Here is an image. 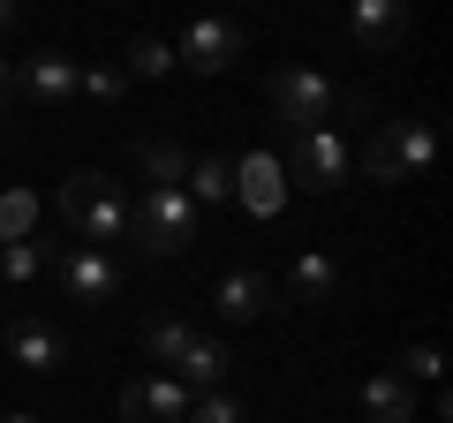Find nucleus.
Returning a JSON list of instances; mask_svg holds the SVG:
<instances>
[{"label": "nucleus", "instance_id": "obj_14", "mask_svg": "<svg viewBox=\"0 0 453 423\" xmlns=\"http://www.w3.org/2000/svg\"><path fill=\"white\" fill-rule=\"evenodd\" d=\"M280 295H288V303H333L340 295V265L325 258V250H303V258L288 265V280H280Z\"/></svg>", "mask_w": 453, "mask_h": 423}, {"label": "nucleus", "instance_id": "obj_12", "mask_svg": "<svg viewBox=\"0 0 453 423\" xmlns=\"http://www.w3.org/2000/svg\"><path fill=\"white\" fill-rule=\"evenodd\" d=\"M0 348H8L23 371H61L68 363V341L46 326V318H8V326H0Z\"/></svg>", "mask_w": 453, "mask_h": 423}, {"label": "nucleus", "instance_id": "obj_6", "mask_svg": "<svg viewBox=\"0 0 453 423\" xmlns=\"http://www.w3.org/2000/svg\"><path fill=\"white\" fill-rule=\"evenodd\" d=\"M76 76H83V61H68L61 46H46L31 61H16V98H38L46 114H61V106H76Z\"/></svg>", "mask_w": 453, "mask_h": 423}, {"label": "nucleus", "instance_id": "obj_27", "mask_svg": "<svg viewBox=\"0 0 453 423\" xmlns=\"http://www.w3.org/2000/svg\"><path fill=\"white\" fill-rule=\"evenodd\" d=\"M23 23V0H0V31H16Z\"/></svg>", "mask_w": 453, "mask_h": 423}, {"label": "nucleus", "instance_id": "obj_16", "mask_svg": "<svg viewBox=\"0 0 453 423\" xmlns=\"http://www.w3.org/2000/svg\"><path fill=\"white\" fill-rule=\"evenodd\" d=\"M226 363H234V356H226L219 341H204V333H196V341L181 348V363H174V371H166V378H181V386H189V393H211V386H219V378H226Z\"/></svg>", "mask_w": 453, "mask_h": 423}, {"label": "nucleus", "instance_id": "obj_22", "mask_svg": "<svg viewBox=\"0 0 453 423\" xmlns=\"http://www.w3.org/2000/svg\"><path fill=\"white\" fill-rule=\"evenodd\" d=\"M181 423H242V401L219 393V386H211V393H189V416H181Z\"/></svg>", "mask_w": 453, "mask_h": 423}, {"label": "nucleus", "instance_id": "obj_28", "mask_svg": "<svg viewBox=\"0 0 453 423\" xmlns=\"http://www.w3.org/2000/svg\"><path fill=\"white\" fill-rule=\"evenodd\" d=\"M0 423H38V416H31V408H16V416H0Z\"/></svg>", "mask_w": 453, "mask_h": 423}, {"label": "nucleus", "instance_id": "obj_3", "mask_svg": "<svg viewBox=\"0 0 453 423\" xmlns=\"http://www.w3.org/2000/svg\"><path fill=\"white\" fill-rule=\"evenodd\" d=\"M431 159H438V129H431V121H378L356 166L371 181H416Z\"/></svg>", "mask_w": 453, "mask_h": 423}, {"label": "nucleus", "instance_id": "obj_18", "mask_svg": "<svg viewBox=\"0 0 453 423\" xmlns=\"http://www.w3.org/2000/svg\"><path fill=\"white\" fill-rule=\"evenodd\" d=\"M181 196H189V204H226V196H234V166H226L219 151H211V159H189Z\"/></svg>", "mask_w": 453, "mask_h": 423}, {"label": "nucleus", "instance_id": "obj_8", "mask_svg": "<svg viewBox=\"0 0 453 423\" xmlns=\"http://www.w3.org/2000/svg\"><path fill=\"white\" fill-rule=\"evenodd\" d=\"M211 303H219L226 326H250V318H273V310H288V295H280L273 273H219Z\"/></svg>", "mask_w": 453, "mask_h": 423}, {"label": "nucleus", "instance_id": "obj_13", "mask_svg": "<svg viewBox=\"0 0 453 423\" xmlns=\"http://www.w3.org/2000/svg\"><path fill=\"white\" fill-rule=\"evenodd\" d=\"M234 196H242L257 219H273L280 204H288V166L273 159V151H257V159H242L234 166Z\"/></svg>", "mask_w": 453, "mask_h": 423}, {"label": "nucleus", "instance_id": "obj_1", "mask_svg": "<svg viewBox=\"0 0 453 423\" xmlns=\"http://www.w3.org/2000/svg\"><path fill=\"white\" fill-rule=\"evenodd\" d=\"M129 204H136V196L121 189V181L91 174V166L61 181V219H68L76 242H129Z\"/></svg>", "mask_w": 453, "mask_h": 423}, {"label": "nucleus", "instance_id": "obj_5", "mask_svg": "<svg viewBox=\"0 0 453 423\" xmlns=\"http://www.w3.org/2000/svg\"><path fill=\"white\" fill-rule=\"evenodd\" d=\"M288 159H295V181L318 189V196L348 181V144H340L333 121H318V129H288Z\"/></svg>", "mask_w": 453, "mask_h": 423}, {"label": "nucleus", "instance_id": "obj_10", "mask_svg": "<svg viewBox=\"0 0 453 423\" xmlns=\"http://www.w3.org/2000/svg\"><path fill=\"white\" fill-rule=\"evenodd\" d=\"M348 38L363 53H393L408 38V0H348Z\"/></svg>", "mask_w": 453, "mask_h": 423}, {"label": "nucleus", "instance_id": "obj_20", "mask_svg": "<svg viewBox=\"0 0 453 423\" xmlns=\"http://www.w3.org/2000/svg\"><path fill=\"white\" fill-rule=\"evenodd\" d=\"M189 341H196V333L181 326V318H151V326H144V348H151V363H166V371L181 363V348H189Z\"/></svg>", "mask_w": 453, "mask_h": 423}, {"label": "nucleus", "instance_id": "obj_26", "mask_svg": "<svg viewBox=\"0 0 453 423\" xmlns=\"http://www.w3.org/2000/svg\"><path fill=\"white\" fill-rule=\"evenodd\" d=\"M8 114H16V61L0 53V129H8Z\"/></svg>", "mask_w": 453, "mask_h": 423}, {"label": "nucleus", "instance_id": "obj_17", "mask_svg": "<svg viewBox=\"0 0 453 423\" xmlns=\"http://www.w3.org/2000/svg\"><path fill=\"white\" fill-rule=\"evenodd\" d=\"M136 166L151 174V189H181L189 181V151L174 136H136Z\"/></svg>", "mask_w": 453, "mask_h": 423}, {"label": "nucleus", "instance_id": "obj_19", "mask_svg": "<svg viewBox=\"0 0 453 423\" xmlns=\"http://www.w3.org/2000/svg\"><path fill=\"white\" fill-rule=\"evenodd\" d=\"M166 68H174V46H166V38H129V53H121V76H129V83H159L166 76Z\"/></svg>", "mask_w": 453, "mask_h": 423}, {"label": "nucleus", "instance_id": "obj_25", "mask_svg": "<svg viewBox=\"0 0 453 423\" xmlns=\"http://www.w3.org/2000/svg\"><path fill=\"white\" fill-rule=\"evenodd\" d=\"M401 378H408V386H431V378H438V348H431V341H416V348L401 356Z\"/></svg>", "mask_w": 453, "mask_h": 423}, {"label": "nucleus", "instance_id": "obj_4", "mask_svg": "<svg viewBox=\"0 0 453 423\" xmlns=\"http://www.w3.org/2000/svg\"><path fill=\"white\" fill-rule=\"evenodd\" d=\"M265 98H273V114L288 121V129H318V121H333L340 106H356V98L340 91L333 76H318V68H273Z\"/></svg>", "mask_w": 453, "mask_h": 423}, {"label": "nucleus", "instance_id": "obj_23", "mask_svg": "<svg viewBox=\"0 0 453 423\" xmlns=\"http://www.w3.org/2000/svg\"><path fill=\"white\" fill-rule=\"evenodd\" d=\"M31 219H38V204H31L23 189L0 196V242H31Z\"/></svg>", "mask_w": 453, "mask_h": 423}, {"label": "nucleus", "instance_id": "obj_7", "mask_svg": "<svg viewBox=\"0 0 453 423\" xmlns=\"http://www.w3.org/2000/svg\"><path fill=\"white\" fill-rule=\"evenodd\" d=\"M234 53H242V31H234V23L226 16H196L189 38L174 46V68H189V76H226Z\"/></svg>", "mask_w": 453, "mask_h": 423}, {"label": "nucleus", "instance_id": "obj_15", "mask_svg": "<svg viewBox=\"0 0 453 423\" xmlns=\"http://www.w3.org/2000/svg\"><path fill=\"white\" fill-rule=\"evenodd\" d=\"M363 416L371 423H416V386H408L401 371L371 378V386H363Z\"/></svg>", "mask_w": 453, "mask_h": 423}, {"label": "nucleus", "instance_id": "obj_9", "mask_svg": "<svg viewBox=\"0 0 453 423\" xmlns=\"http://www.w3.org/2000/svg\"><path fill=\"white\" fill-rule=\"evenodd\" d=\"M53 265H61V288L76 295V303H106V295L121 288V265H113L106 250H91V242H68Z\"/></svg>", "mask_w": 453, "mask_h": 423}, {"label": "nucleus", "instance_id": "obj_24", "mask_svg": "<svg viewBox=\"0 0 453 423\" xmlns=\"http://www.w3.org/2000/svg\"><path fill=\"white\" fill-rule=\"evenodd\" d=\"M121 91H129V76H121V68H83V76H76V98H98V106H113V98H121Z\"/></svg>", "mask_w": 453, "mask_h": 423}, {"label": "nucleus", "instance_id": "obj_11", "mask_svg": "<svg viewBox=\"0 0 453 423\" xmlns=\"http://www.w3.org/2000/svg\"><path fill=\"white\" fill-rule=\"evenodd\" d=\"M189 416V386L181 378H136L129 393H121V423H181Z\"/></svg>", "mask_w": 453, "mask_h": 423}, {"label": "nucleus", "instance_id": "obj_2", "mask_svg": "<svg viewBox=\"0 0 453 423\" xmlns=\"http://www.w3.org/2000/svg\"><path fill=\"white\" fill-rule=\"evenodd\" d=\"M196 242V204L181 189H144L129 204V250L144 265H159V258H181V250Z\"/></svg>", "mask_w": 453, "mask_h": 423}, {"label": "nucleus", "instance_id": "obj_21", "mask_svg": "<svg viewBox=\"0 0 453 423\" xmlns=\"http://www.w3.org/2000/svg\"><path fill=\"white\" fill-rule=\"evenodd\" d=\"M46 273V250L38 242H0V280H8V288H23V280H38Z\"/></svg>", "mask_w": 453, "mask_h": 423}]
</instances>
